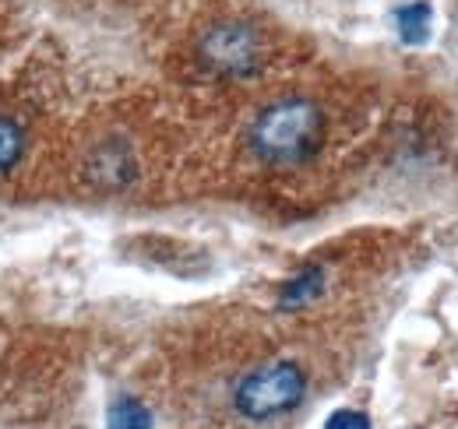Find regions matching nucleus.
<instances>
[{"label": "nucleus", "mask_w": 458, "mask_h": 429, "mask_svg": "<svg viewBox=\"0 0 458 429\" xmlns=\"http://www.w3.org/2000/svg\"><path fill=\"white\" fill-rule=\"evenodd\" d=\"M25 156V130L18 127V120L0 116V176L11 172Z\"/></svg>", "instance_id": "7"}, {"label": "nucleus", "mask_w": 458, "mask_h": 429, "mask_svg": "<svg viewBox=\"0 0 458 429\" xmlns=\"http://www.w3.org/2000/svg\"><path fill=\"white\" fill-rule=\"evenodd\" d=\"M152 416L138 398H116L110 408V429H148Z\"/></svg>", "instance_id": "8"}, {"label": "nucleus", "mask_w": 458, "mask_h": 429, "mask_svg": "<svg viewBox=\"0 0 458 429\" xmlns=\"http://www.w3.org/2000/svg\"><path fill=\"white\" fill-rule=\"evenodd\" d=\"M198 56L208 71L223 78H247L261 67V39L250 25L240 21L212 25L198 43Z\"/></svg>", "instance_id": "3"}, {"label": "nucleus", "mask_w": 458, "mask_h": 429, "mask_svg": "<svg viewBox=\"0 0 458 429\" xmlns=\"http://www.w3.org/2000/svg\"><path fill=\"white\" fill-rule=\"evenodd\" d=\"M85 172L99 190H120L134 180V156L120 138H110L89 156Z\"/></svg>", "instance_id": "4"}, {"label": "nucleus", "mask_w": 458, "mask_h": 429, "mask_svg": "<svg viewBox=\"0 0 458 429\" xmlns=\"http://www.w3.org/2000/svg\"><path fill=\"white\" fill-rule=\"evenodd\" d=\"M321 289H325V271L303 268L300 274H293L286 285H283L279 303H283V307H303V303H310L314 296H321Z\"/></svg>", "instance_id": "6"}, {"label": "nucleus", "mask_w": 458, "mask_h": 429, "mask_svg": "<svg viewBox=\"0 0 458 429\" xmlns=\"http://www.w3.org/2000/svg\"><path fill=\"white\" fill-rule=\"evenodd\" d=\"M250 152L272 165H300L325 145V113L310 99H279L250 123Z\"/></svg>", "instance_id": "1"}, {"label": "nucleus", "mask_w": 458, "mask_h": 429, "mask_svg": "<svg viewBox=\"0 0 458 429\" xmlns=\"http://www.w3.org/2000/svg\"><path fill=\"white\" fill-rule=\"evenodd\" d=\"M325 429H370V419L363 412H356V408H339V412L328 416Z\"/></svg>", "instance_id": "9"}, {"label": "nucleus", "mask_w": 458, "mask_h": 429, "mask_svg": "<svg viewBox=\"0 0 458 429\" xmlns=\"http://www.w3.org/2000/svg\"><path fill=\"white\" fill-rule=\"evenodd\" d=\"M303 391H307V374L289 363H268V366H258L254 374H247L236 383V394H233V405L243 419H254V423H265V419H276V416H286L293 412L300 401H303Z\"/></svg>", "instance_id": "2"}, {"label": "nucleus", "mask_w": 458, "mask_h": 429, "mask_svg": "<svg viewBox=\"0 0 458 429\" xmlns=\"http://www.w3.org/2000/svg\"><path fill=\"white\" fill-rule=\"evenodd\" d=\"M430 21H434V11H430V4H427V0L405 4V7H399V11H395L399 36L409 43V46H416V43H423V39L430 36Z\"/></svg>", "instance_id": "5"}]
</instances>
